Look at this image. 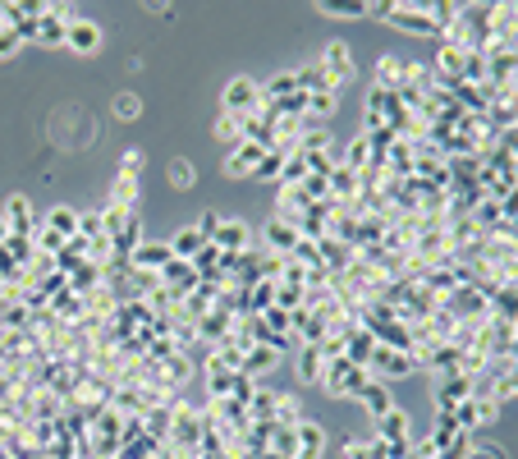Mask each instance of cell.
<instances>
[{
  "label": "cell",
  "mask_w": 518,
  "mask_h": 459,
  "mask_svg": "<svg viewBox=\"0 0 518 459\" xmlns=\"http://www.w3.org/2000/svg\"><path fill=\"white\" fill-rule=\"evenodd\" d=\"M372 382V372H363V368H353L344 354L340 359H326V372H321V386L331 391V395H353L358 400V391Z\"/></svg>",
  "instance_id": "obj_1"
},
{
  "label": "cell",
  "mask_w": 518,
  "mask_h": 459,
  "mask_svg": "<svg viewBox=\"0 0 518 459\" xmlns=\"http://www.w3.org/2000/svg\"><path fill=\"white\" fill-rule=\"evenodd\" d=\"M138 166H143V152H124L120 156V175L111 184V207L138 211Z\"/></svg>",
  "instance_id": "obj_2"
},
{
  "label": "cell",
  "mask_w": 518,
  "mask_h": 459,
  "mask_svg": "<svg viewBox=\"0 0 518 459\" xmlns=\"http://www.w3.org/2000/svg\"><path fill=\"white\" fill-rule=\"evenodd\" d=\"M390 23H395L399 33H413V37H445L441 23L431 19L427 5H395V10H390Z\"/></svg>",
  "instance_id": "obj_3"
},
{
  "label": "cell",
  "mask_w": 518,
  "mask_h": 459,
  "mask_svg": "<svg viewBox=\"0 0 518 459\" xmlns=\"http://www.w3.org/2000/svg\"><path fill=\"white\" fill-rule=\"evenodd\" d=\"M367 372L376 376V382H386V376H408V372H418V368H413V354H408V349L376 344V349H372V363H367Z\"/></svg>",
  "instance_id": "obj_4"
},
{
  "label": "cell",
  "mask_w": 518,
  "mask_h": 459,
  "mask_svg": "<svg viewBox=\"0 0 518 459\" xmlns=\"http://www.w3.org/2000/svg\"><path fill=\"white\" fill-rule=\"evenodd\" d=\"M257 106H262V88L253 83V78H234V83L225 88L221 115H234V120H243V115H253Z\"/></svg>",
  "instance_id": "obj_5"
},
{
  "label": "cell",
  "mask_w": 518,
  "mask_h": 459,
  "mask_svg": "<svg viewBox=\"0 0 518 459\" xmlns=\"http://www.w3.org/2000/svg\"><path fill=\"white\" fill-rule=\"evenodd\" d=\"M321 74H326V88L340 92L353 78V51L344 42H331V46H326V56H321Z\"/></svg>",
  "instance_id": "obj_6"
},
{
  "label": "cell",
  "mask_w": 518,
  "mask_h": 459,
  "mask_svg": "<svg viewBox=\"0 0 518 459\" xmlns=\"http://www.w3.org/2000/svg\"><path fill=\"white\" fill-rule=\"evenodd\" d=\"M262 156H266V147H262V143H248V138H243V143H239V147H230V156H225V175H230V179L253 175V170L262 166Z\"/></svg>",
  "instance_id": "obj_7"
},
{
  "label": "cell",
  "mask_w": 518,
  "mask_h": 459,
  "mask_svg": "<svg viewBox=\"0 0 518 459\" xmlns=\"http://www.w3.org/2000/svg\"><path fill=\"white\" fill-rule=\"evenodd\" d=\"M5 221H10V239H33V234H37L33 202L23 198V194H14V198L5 202Z\"/></svg>",
  "instance_id": "obj_8"
},
{
  "label": "cell",
  "mask_w": 518,
  "mask_h": 459,
  "mask_svg": "<svg viewBox=\"0 0 518 459\" xmlns=\"http://www.w3.org/2000/svg\"><path fill=\"white\" fill-rule=\"evenodd\" d=\"M468 395H473V376L454 372V376H445V382H436V409H450L454 414Z\"/></svg>",
  "instance_id": "obj_9"
},
{
  "label": "cell",
  "mask_w": 518,
  "mask_h": 459,
  "mask_svg": "<svg viewBox=\"0 0 518 459\" xmlns=\"http://www.w3.org/2000/svg\"><path fill=\"white\" fill-rule=\"evenodd\" d=\"M262 244L271 249V253H294V244H298V226L294 221H285V216H276V221H266V230H262Z\"/></svg>",
  "instance_id": "obj_10"
},
{
  "label": "cell",
  "mask_w": 518,
  "mask_h": 459,
  "mask_svg": "<svg viewBox=\"0 0 518 459\" xmlns=\"http://www.w3.org/2000/svg\"><path fill=\"white\" fill-rule=\"evenodd\" d=\"M221 253H248L253 249V230L243 226V221H221V230H216V239H211Z\"/></svg>",
  "instance_id": "obj_11"
},
{
  "label": "cell",
  "mask_w": 518,
  "mask_h": 459,
  "mask_svg": "<svg viewBox=\"0 0 518 459\" xmlns=\"http://www.w3.org/2000/svg\"><path fill=\"white\" fill-rule=\"evenodd\" d=\"M298 382L303 386H321V372H326V354H321V344H298Z\"/></svg>",
  "instance_id": "obj_12"
},
{
  "label": "cell",
  "mask_w": 518,
  "mask_h": 459,
  "mask_svg": "<svg viewBox=\"0 0 518 459\" xmlns=\"http://www.w3.org/2000/svg\"><path fill=\"white\" fill-rule=\"evenodd\" d=\"M69 51H78V56H92V51L101 46V28L92 19H69V37H65Z\"/></svg>",
  "instance_id": "obj_13"
},
{
  "label": "cell",
  "mask_w": 518,
  "mask_h": 459,
  "mask_svg": "<svg viewBox=\"0 0 518 459\" xmlns=\"http://www.w3.org/2000/svg\"><path fill=\"white\" fill-rule=\"evenodd\" d=\"M326 450V431L317 423H298L294 427V459H321Z\"/></svg>",
  "instance_id": "obj_14"
},
{
  "label": "cell",
  "mask_w": 518,
  "mask_h": 459,
  "mask_svg": "<svg viewBox=\"0 0 518 459\" xmlns=\"http://www.w3.org/2000/svg\"><path fill=\"white\" fill-rule=\"evenodd\" d=\"M285 354H280V349H271V344H253L248 349V354H243V376H253V382H257V376H266V372H276V363H280Z\"/></svg>",
  "instance_id": "obj_15"
},
{
  "label": "cell",
  "mask_w": 518,
  "mask_h": 459,
  "mask_svg": "<svg viewBox=\"0 0 518 459\" xmlns=\"http://www.w3.org/2000/svg\"><path fill=\"white\" fill-rule=\"evenodd\" d=\"M312 207V198L303 194V184H280V198H276V216H285V221H298Z\"/></svg>",
  "instance_id": "obj_16"
},
{
  "label": "cell",
  "mask_w": 518,
  "mask_h": 459,
  "mask_svg": "<svg viewBox=\"0 0 518 459\" xmlns=\"http://www.w3.org/2000/svg\"><path fill=\"white\" fill-rule=\"evenodd\" d=\"M358 400H363V409L372 414V418H386L390 409H395V400H390V386L386 382H376V376H372V382L358 391Z\"/></svg>",
  "instance_id": "obj_17"
},
{
  "label": "cell",
  "mask_w": 518,
  "mask_h": 459,
  "mask_svg": "<svg viewBox=\"0 0 518 459\" xmlns=\"http://www.w3.org/2000/svg\"><path fill=\"white\" fill-rule=\"evenodd\" d=\"M491 321H505V327L518 321V285H500L491 294Z\"/></svg>",
  "instance_id": "obj_18"
},
{
  "label": "cell",
  "mask_w": 518,
  "mask_h": 459,
  "mask_svg": "<svg viewBox=\"0 0 518 459\" xmlns=\"http://www.w3.org/2000/svg\"><path fill=\"white\" fill-rule=\"evenodd\" d=\"M166 244H170V253H175L179 262H193V257L207 249V239H202V230H198V226H184L175 239H166Z\"/></svg>",
  "instance_id": "obj_19"
},
{
  "label": "cell",
  "mask_w": 518,
  "mask_h": 459,
  "mask_svg": "<svg viewBox=\"0 0 518 459\" xmlns=\"http://www.w3.org/2000/svg\"><path fill=\"white\" fill-rule=\"evenodd\" d=\"M376 441L404 446V441H408V414H404V409H390L386 418H376Z\"/></svg>",
  "instance_id": "obj_20"
},
{
  "label": "cell",
  "mask_w": 518,
  "mask_h": 459,
  "mask_svg": "<svg viewBox=\"0 0 518 459\" xmlns=\"http://www.w3.org/2000/svg\"><path fill=\"white\" fill-rule=\"evenodd\" d=\"M372 349H376V336H372L367 327H353V336H349V349H344V359H349L353 368H363V372H367V363H372Z\"/></svg>",
  "instance_id": "obj_21"
},
{
  "label": "cell",
  "mask_w": 518,
  "mask_h": 459,
  "mask_svg": "<svg viewBox=\"0 0 518 459\" xmlns=\"http://www.w3.org/2000/svg\"><path fill=\"white\" fill-rule=\"evenodd\" d=\"M303 423V400L294 391H276V427H298Z\"/></svg>",
  "instance_id": "obj_22"
},
{
  "label": "cell",
  "mask_w": 518,
  "mask_h": 459,
  "mask_svg": "<svg viewBox=\"0 0 518 459\" xmlns=\"http://www.w3.org/2000/svg\"><path fill=\"white\" fill-rule=\"evenodd\" d=\"M340 166H349L353 175H363L367 166H372V143H367V133H358L349 147H344V156H340Z\"/></svg>",
  "instance_id": "obj_23"
},
{
  "label": "cell",
  "mask_w": 518,
  "mask_h": 459,
  "mask_svg": "<svg viewBox=\"0 0 518 459\" xmlns=\"http://www.w3.org/2000/svg\"><path fill=\"white\" fill-rule=\"evenodd\" d=\"M276 308V281H257L248 285V317H262Z\"/></svg>",
  "instance_id": "obj_24"
},
{
  "label": "cell",
  "mask_w": 518,
  "mask_h": 459,
  "mask_svg": "<svg viewBox=\"0 0 518 459\" xmlns=\"http://www.w3.org/2000/svg\"><path fill=\"white\" fill-rule=\"evenodd\" d=\"M317 14H326V19H367V5L363 0H321Z\"/></svg>",
  "instance_id": "obj_25"
},
{
  "label": "cell",
  "mask_w": 518,
  "mask_h": 459,
  "mask_svg": "<svg viewBox=\"0 0 518 459\" xmlns=\"http://www.w3.org/2000/svg\"><path fill=\"white\" fill-rule=\"evenodd\" d=\"M404 65H408V60L381 56V69H376V88H386V92H399V83H404Z\"/></svg>",
  "instance_id": "obj_26"
},
{
  "label": "cell",
  "mask_w": 518,
  "mask_h": 459,
  "mask_svg": "<svg viewBox=\"0 0 518 459\" xmlns=\"http://www.w3.org/2000/svg\"><path fill=\"white\" fill-rule=\"evenodd\" d=\"M335 106H340V92H308V120H312V124L331 120Z\"/></svg>",
  "instance_id": "obj_27"
},
{
  "label": "cell",
  "mask_w": 518,
  "mask_h": 459,
  "mask_svg": "<svg viewBox=\"0 0 518 459\" xmlns=\"http://www.w3.org/2000/svg\"><path fill=\"white\" fill-rule=\"evenodd\" d=\"M46 230H56L60 239H78V211L74 207H56L46 216Z\"/></svg>",
  "instance_id": "obj_28"
},
{
  "label": "cell",
  "mask_w": 518,
  "mask_h": 459,
  "mask_svg": "<svg viewBox=\"0 0 518 459\" xmlns=\"http://www.w3.org/2000/svg\"><path fill=\"white\" fill-rule=\"evenodd\" d=\"M303 304H308V285H280L276 281V308L280 313H298Z\"/></svg>",
  "instance_id": "obj_29"
},
{
  "label": "cell",
  "mask_w": 518,
  "mask_h": 459,
  "mask_svg": "<svg viewBox=\"0 0 518 459\" xmlns=\"http://www.w3.org/2000/svg\"><path fill=\"white\" fill-rule=\"evenodd\" d=\"M166 179H170V188H193V184H198L193 161H188V156H175L170 166H166Z\"/></svg>",
  "instance_id": "obj_30"
},
{
  "label": "cell",
  "mask_w": 518,
  "mask_h": 459,
  "mask_svg": "<svg viewBox=\"0 0 518 459\" xmlns=\"http://www.w3.org/2000/svg\"><path fill=\"white\" fill-rule=\"evenodd\" d=\"M248 418L253 423H276V391H257L248 404Z\"/></svg>",
  "instance_id": "obj_31"
},
{
  "label": "cell",
  "mask_w": 518,
  "mask_h": 459,
  "mask_svg": "<svg viewBox=\"0 0 518 459\" xmlns=\"http://www.w3.org/2000/svg\"><path fill=\"white\" fill-rule=\"evenodd\" d=\"M294 92H298V74H276L262 88V101H280V97H294Z\"/></svg>",
  "instance_id": "obj_32"
},
{
  "label": "cell",
  "mask_w": 518,
  "mask_h": 459,
  "mask_svg": "<svg viewBox=\"0 0 518 459\" xmlns=\"http://www.w3.org/2000/svg\"><path fill=\"white\" fill-rule=\"evenodd\" d=\"M303 179H308V152H294V156H285L280 184H303Z\"/></svg>",
  "instance_id": "obj_33"
},
{
  "label": "cell",
  "mask_w": 518,
  "mask_h": 459,
  "mask_svg": "<svg viewBox=\"0 0 518 459\" xmlns=\"http://www.w3.org/2000/svg\"><path fill=\"white\" fill-rule=\"evenodd\" d=\"M216 138L230 143V147H239V143H243V124H239L234 115H221V120H216Z\"/></svg>",
  "instance_id": "obj_34"
},
{
  "label": "cell",
  "mask_w": 518,
  "mask_h": 459,
  "mask_svg": "<svg viewBox=\"0 0 518 459\" xmlns=\"http://www.w3.org/2000/svg\"><path fill=\"white\" fill-rule=\"evenodd\" d=\"M115 115H120V120H138V115H143V101L133 97V92H120V97H115Z\"/></svg>",
  "instance_id": "obj_35"
},
{
  "label": "cell",
  "mask_w": 518,
  "mask_h": 459,
  "mask_svg": "<svg viewBox=\"0 0 518 459\" xmlns=\"http://www.w3.org/2000/svg\"><path fill=\"white\" fill-rule=\"evenodd\" d=\"M280 170H285V156H280V152H266L262 166H257L253 175H257V179H280Z\"/></svg>",
  "instance_id": "obj_36"
},
{
  "label": "cell",
  "mask_w": 518,
  "mask_h": 459,
  "mask_svg": "<svg viewBox=\"0 0 518 459\" xmlns=\"http://www.w3.org/2000/svg\"><path fill=\"white\" fill-rule=\"evenodd\" d=\"M19 33L14 28H5V23H0V60H10V56H19Z\"/></svg>",
  "instance_id": "obj_37"
},
{
  "label": "cell",
  "mask_w": 518,
  "mask_h": 459,
  "mask_svg": "<svg viewBox=\"0 0 518 459\" xmlns=\"http://www.w3.org/2000/svg\"><path fill=\"white\" fill-rule=\"evenodd\" d=\"M198 230H202V239H207V244H211V239H216V230H221V216H216V211H202Z\"/></svg>",
  "instance_id": "obj_38"
},
{
  "label": "cell",
  "mask_w": 518,
  "mask_h": 459,
  "mask_svg": "<svg viewBox=\"0 0 518 459\" xmlns=\"http://www.w3.org/2000/svg\"><path fill=\"white\" fill-rule=\"evenodd\" d=\"M468 459H505V450H496V446H486V441H473V450H468Z\"/></svg>",
  "instance_id": "obj_39"
},
{
  "label": "cell",
  "mask_w": 518,
  "mask_h": 459,
  "mask_svg": "<svg viewBox=\"0 0 518 459\" xmlns=\"http://www.w3.org/2000/svg\"><path fill=\"white\" fill-rule=\"evenodd\" d=\"M344 459H367V441H363V437H353V441L344 446Z\"/></svg>",
  "instance_id": "obj_40"
},
{
  "label": "cell",
  "mask_w": 518,
  "mask_h": 459,
  "mask_svg": "<svg viewBox=\"0 0 518 459\" xmlns=\"http://www.w3.org/2000/svg\"><path fill=\"white\" fill-rule=\"evenodd\" d=\"M10 244V221H5V211H0V249Z\"/></svg>",
  "instance_id": "obj_41"
},
{
  "label": "cell",
  "mask_w": 518,
  "mask_h": 459,
  "mask_svg": "<svg viewBox=\"0 0 518 459\" xmlns=\"http://www.w3.org/2000/svg\"><path fill=\"white\" fill-rule=\"evenodd\" d=\"M262 459H289V455H276V450H266V455H262Z\"/></svg>",
  "instance_id": "obj_42"
},
{
  "label": "cell",
  "mask_w": 518,
  "mask_h": 459,
  "mask_svg": "<svg viewBox=\"0 0 518 459\" xmlns=\"http://www.w3.org/2000/svg\"><path fill=\"white\" fill-rule=\"evenodd\" d=\"M514 344H518V321H514Z\"/></svg>",
  "instance_id": "obj_43"
},
{
  "label": "cell",
  "mask_w": 518,
  "mask_h": 459,
  "mask_svg": "<svg viewBox=\"0 0 518 459\" xmlns=\"http://www.w3.org/2000/svg\"><path fill=\"white\" fill-rule=\"evenodd\" d=\"M514 395H518V376H514Z\"/></svg>",
  "instance_id": "obj_44"
},
{
  "label": "cell",
  "mask_w": 518,
  "mask_h": 459,
  "mask_svg": "<svg viewBox=\"0 0 518 459\" xmlns=\"http://www.w3.org/2000/svg\"><path fill=\"white\" fill-rule=\"evenodd\" d=\"M152 459H161V450H156V455H152Z\"/></svg>",
  "instance_id": "obj_45"
}]
</instances>
